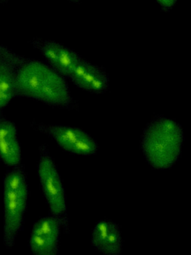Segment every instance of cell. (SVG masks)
I'll return each instance as SVG.
<instances>
[{"label": "cell", "mask_w": 191, "mask_h": 255, "mask_svg": "<svg viewBox=\"0 0 191 255\" xmlns=\"http://www.w3.org/2000/svg\"><path fill=\"white\" fill-rule=\"evenodd\" d=\"M25 59L6 46L0 45V110L3 111L16 97V73Z\"/></svg>", "instance_id": "6"}, {"label": "cell", "mask_w": 191, "mask_h": 255, "mask_svg": "<svg viewBox=\"0 0 191 255\" xmlns=\"http://www.w3.org/2000/svg\"><path fill=\"white\" fill-rule=\"evenodd\" d=\"M32 44L42 52L48 65L63 77L70 78L73 70L82 59L71 49L55 41L34 40Z\"/></svg>", "instance_id": "7"}, {"label": "cell", "mask_w": 191, "mask_h": 255, "mask_svg": "<svg viewBox=\"0 0 191 255\" xmlns=\"http://www.w3.org/2000/svg\"><path fill=\"white\" fill-rule=\"evenodd\" d=\"M15 95L64 108L78 107L64 77L48 64L37 59L25 58L18 68Z\"/></svg>", "instance_id": "1"}, {"label": "cell", "mask_w": 191, "mask_h": 255, "mask_svg": "<svg viewBox=\"0 0 191 255\" xmlns=\"http://www.w3.org/2000/svg\"><path fill=\"white\" fill-rule=\"evenodd\" d=\"M37 173L43 195L50 210V216L61 219L64 231H68L66 195L61 176L46 146L40 147Z\"/></svg>", "instance_id": "4"}, {"label": "cell", "mask_w": 191, "mask_h": 255, "mask_svg": "<svg viewBox=\"0 0 191 255\" xmlns=\"http://www.w3.org/2000/svg\"><path fill=\"white\" fill-rule=\"evenodd\" d=\"M61 228L62 221L52 216L34 223L29 238L31 255H58Z\"/></svg>", "instance_id": "5"}, {"label": "cell", "mask_w": 191, "mask_h": 255, "mask_svg": "<svg viewBox=\"0 0 191 255\" xmlns=\"http://www.w3.org/2000/svg\"><path fill=\"white\" fill-rule=\"evenodd\" d=\"M0 159L8 167L20 165L21 147L16 125L7 120L0 110Z\"/></svg>", "instance_id": "9"}, {"label": "cell", "mask_w": 191, "mask_h": 255, "mask_svg": "<svg viewBox=\"0 0 191 255\" xmlns=\"http://www.w3.org/2000/svg\"><path fill=\"white\" fill-rule=\"evenodd\" d=\"M28 187L22 165L6 173L3 180L4 207V243L12 247L22 228L28 202Z\"/></svg>", "instance_id": "3"}, {"label": "cell", "mask_w": 191, "mask_h": 255, "mask_svg": "<svg viewBox=\"0 0 191 255\" xmlns=\"http://www.w3.org/2000/svg\"><path fill=\"white\" fill-rule=\"evenodd\" d=\"M158 2L161 4L162 8L166 10V11H167V10L170 9L174 5L176 1V0H162V1H158Z\"/></svg>", "instance_id": "15"}, {"label": "cell", "mask_w": 191, "mask_h": 255, "mask_svg": "<svg viewBox=\"0 0 191 255\" xmlns=\"http://www.w3.org/2000/svg\"><path fill=\"white\" fill-rule=\"evenodd\" d=\"M33 126L43 133L47 134L55 140L60 147L66 149L73 142L83 136L86 132L79 128H72L63 125L46 126L43 125L32 124Z\"/></svg>", "instance_id": "10"}, {"label": "cell", "mask_w": 191, "mask_h": 255, "mask_svg": "<svg viewBox=\"0 0 191 255\" xmlns=\"http://www.w3.org/2000/svg\"><path fill=\"white\" fill-rule=\"evenodd\" d=\"M91 244L102 255H120L123 246L119 225L107 219L98 221L93 229Z\"/></svg>", "instance_id": "8"}, {"label": "cell", "mask_w": 191, "mask_h": 255, "mask_svg": "<svg viewBox=\"0 0 191 255\" xmlns=\"http://www.w3.org/2000/svg\"><path fill=\"white\" fill-rule=\"evenodd\" d=\"M183 140V129L179 123L167 118H158L143 131L142 150L151 167L168 169L179 159Z\"/></svg>", "instance_id": "2"}, {"label": "cell", "mask_w": 191, "mask_h": 255, "mask_svg": "<svg viewBox=\"0 0 191 255\" xmlns=\"http://www.w3.org/2000/svg\"><path fill=\"white\" fill-rule=\"evenodd\" d=\"M101 68L96 65H92L89 70L87 71L86 74L84 75V77L81 79L80 81L77 83L76 86L78 87L83 89L84 90H88L91 83H92L93 80L96 78L98 73L101 71Z\"/></svg>", "instance_id": "14"}, {"label": "cell", "mask_w": 191, "mask_h": 255, "mask_svg": "<svg viewBox=\"0 0 191 255\" xmlns=\"http://www.w3.org/2000/svg\"><path fill=\"white\" fill-rule=\"evenodd\" d=\"M98 148L96 141L93 139L88 134L85 133L83 136L70 144L66 150L82 156H91L96 153Z\"/></svg>", "instance_id": "11"}, {"label": "cell", "mask_w": 191, "mask_h": 255, "mask_svg": "<svg viewBox=\"0 0 191 255\" xmlns=\"http://www.w3.org/2000/svg\"><path fill=\"white\" fill-rule=\"evenodd\" d=\"M91 66H92V64L90 63L88 61L81 59L70 77V78L71 79L72 81L76 86L80 81L81 79L84 77V75L86 74L87 71L91 68Z\"/></svg>", "instance_id": "13"}, {"label": "cell", "mask_w": 191, "mask_h": 255, "mask_svg": "<svg viewBox=\"0 0 191 255\" xmlns=\"http://www.w3.org/2000/svg\"><path fill=\"white\" fill-rule=\"evenodd\" d=\"M109 78L105 71L101 70L88 87V92L96 94L104 93L108 89Z\"/></svg>", "instance_id": "12"}]
</instances>
